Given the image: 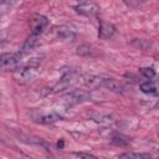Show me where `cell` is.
Here are the masks:
<instances>
[{
  "mask_svg": "<svg viewBox=\"0 0 159 159\" xmlns=\"http://www.w3.org/2000/svg\"><path fill=\"white\" fill-rule=\"evenodd\" d=\"M37 76H39V63L36 62V63H31L26 67L20 68L15 73V80L20 83H29L36 80Z\"/></svg>",
  "mask_w": 159,
  "mask_h": 159,
  "instance_id": "6da1fadb",
  "label": "cell"
},
{
  "mask_svg": "<svg viewBox=\"0 0 159 159\" xmlns=\"http://www.w3.org/2000/svg\"><path fill=\"white\" fill-rule=\"evenodd\" d=\"M21 55L16 53H1L0 55V71H11L16 70L20 66Z\"/></svg>",
  "mask_w": 159,
  "mask_h": 159,
  "instance_id": "7a4b0ae2",
  "label": "cell"
},
{
  "mask_svg": "<svg viewBox=\"0 0 159 159\" xmlns=\"http://www.w3.org/2000/svg\"><path fill=\"white\" fill-rule=\"evenodd\" d=\"M73 10L78 15H82V16H86V17H94L98 14L99 7H98V5H96L92 1L80 0L76 5H73Z\"/></svg>",
  "mask_w": 159,
  "mask_h": 159,
  "instance_id": "3957f363",
  "label": "cell"
},
{
  "mask_svg": "<svg viewBox=\"0 0 159 159\" xmlns=\"http://www.w3.org/2000/svg\"><path fill=\"white\" fill-rule=\"evenodd\" d=\"M77 81H78V77H77L76 72H75V71H68V72H66V73L61 77V80L53 86L52 91H53V92H61V91L68 89V88H70L71 86H73Z\"/></svg>",
  "mask_w": 159,
  "mask_h": 159,
  "instance_id": "277c9868",
  "label": "cell"
},
{
  "mask_svg": "<svg viewBox=\"0 0 159 159\" xmlns=\"http://www.w3.org/2000/svg\"><path fill=\"white\" fill-rule=\"evenodd\" d=\"M91 99V94L87 91L83 89H75L71 91L70 93H67L65 96V102L68 106H73V104H78V103H83Z\"/></svg>",
  "mask_w": 159,
  "mask_h": 159,
  "instance_id": "5b68a950",
  "label": "cell"
},
{
  "mask_svg": "<svg viewBox=\"0 0 159 159\" xmlns=\"http://www.w3.org/2000/svg\"><path fill=\"white\" fill-rule=\"evenodd\" d=\"M103 78L104 77L97 76V75H83V76L78 77V82H81L88 89H96V88L102 87Z\"/></svg>",
  "mask_w": 159,
  "mask_h": 159,
  "instance_id": "8992f818",
  "label": "cell"
},
{
  "mask_svg": "<svg viewBox=\"0 0 159 159\" xmlns=\"http://www.w3.org/2000/svg\"><path fill=\"white\" fill-rule=\"evenodd\" d=\"M47 25H48V20H47L46 16H43V15H36L32 19V22H31V27H32V32L31 34L40 36L43 32V30L47 27Z\"/></svg>",
  "mask_w": 159,
  "mask_h": 159,
  "instance_id": "52a82bcc",
  "label": "cell"
},
{
  "mask_svg": "<svg viewBox=\"0 0 159 159\" xmlns=\"http://www.w3.org/2000/svg\"><path fill=\"white\" fill-rule=\"evenodd\" d=\"M56 36L62 42H72L76 39V32L68 26H60L56 30Z\"/></svg>",
  "mask_w": 159,
  "mask_h": 159,
  "instance_id": "ba28073f",
  "label": "cell"
},
{
  "mask_svg": "<svg viewBox=\"0 0 159 159\" xmlns=\"http://www.w3.org/2000/svg\"><path fill=\"white\" fill-rule=\"evenodd\" d=\"M116 32V27L113 24L107 22V21H101L99 24V31H98V36L101 39H109L114 35Z\"/></svg>",
  "mask_w": 159,
  "mask_h": 159,
  "instance_id": "9c48e42d",
  "label": "cell"
},
{
  "mask_svg": "<svg viewBox=\"0 0 159 159\" xmlns=\"http://www.w3.org/2000/svg\"><path fill=\"white\" fill-rule=\"evenodd\" d=\"M39 39H40V36L31 34V35L29 36V39L25 41V43L22 45L21 51H20V55L22 56V55H25V53H27V52L32 51V50L39 45Z\"/></svg>",
  "mask_w": 159,
  "mask_h": 159,
  "instance_id": "30bf717a",
  "label": "cell"
},
{
  "mask_svg": "<svg viewBox=\"0 0 159 159\" xmlns=\"http://www.w3.org/2000/svg\"><path fill=\"white\" fill-rule=\"evenodd\" d=\"M102 87L106 88V89H109L112 92H122L123 91V86L114 78H108V77H104L103 78V82H102Z\"/></svg>",
  "mask_w": 159,
  "mask_h": 159,
  "instance_id": "8fae6325",
  "label": "cell"
},
{
  "mask_svg": "<svg viewBox=\"0 0 159 159\" xmlns=\"http://www.w3.org/2000/svg\"><path fill=\"white\" fill-rule=\"evenodd\" d=\"M61 118V114L57 113V112H51V113H46V114H42L37 119L40 123L42 124H50V123H53L56 120H58Z\"/></svg>",
  "mask_w": 159,
  "mask_h": 159,
  "instance_id": "7c38bea8",
  "label": "cell"
},
{
  "mask_svg": "<svg viewBox=\"0 0 159 159\" xmlns=\"http://www.w3.org/2000/svg\"><path fill=\"white\" fill-rule=\"evenodd\" d=\"M17 0H2L0 2V16H2L6 11H9L15 4H16Z\"/></svg>",
  "mask_w": 159,
  "mask_h": 159,
  "instance_id": "4fadbf2b",
  "label": "cell"
},
{
  "mask_svg": "<svg viewBox=\"0 0 159 159\" xmlns=\"http://www.w3.org/2000/svg\"><path fill=\"white\" fill-rule=\"evenodd\" d=\"M111 140H112L113 144H116V145H118V147H125V145H128V143H129V140H128L125 137L119 135V134L112 135Z\"/></svg>",
  "mask_w": 159,
  "mask_h": 159,
  "instance_id": "5bb4252c",
  "label": "cell"
},
{
  "mask_svg": "<svg viewBox=\"0 0 159 159\" xmlns=\"http://www.w3.org/2000/svg\"><path fill=\"white\" fill-rule=\"evenodd\" d=\"M140 91L143 92V93H148V94H153V93H155L157 92V88H155V86L152 83V82H145V83H142L140 84Z\"/></svg>",
  "mask_w": 159,
  "mask_h": 159,
  "instance_id": "9a60e30c",
  "label": "cell"
},
{
  "mask_svg": "<svg viewBox=\"0 0 159 159\" xmlns=\"http://www.w3.org/2000/svg\"><path fill=\"white\" fill-rule=\"evenodd\" d=\"M120 158H135V159H147L150 158L149 153H123Z\"/></svg>",
  "mask_w": 159,
  "mask_h": 159,
  "instance_id": "2e32d148",
  "label": "cell"
},
{
  "mask_svg": "<svg viewBox=\"0 0 159 159\" xmlns=\"http://www.w3.org/2000/svg\"><path fill=\"white\" fill-rule=\"evenodd\" d=\"M139 72H140L145 78H148V80H152V78H154V76H155V71H154L152 67H142V68H139Z\"/></svg>",
  "mask_w": 159,
  "mask_h": 159,
  "instance_id": "e0dca14e",
  "label": "cell"
},
{
  "mask_svg": "<svg viewBox=\"0 0 159 159\" xmlns=\"http://www.w3.org/2000/svg\"><path fill=\"white\" fill-rule=\"evenodd\" d=\"M77 53L81 56H88L91 55V47L88 45H81L77 47Z\"/></svg>",
  "mask_w": 159,
  "mask_h": 159,
  "instance_id": "ac0fdd59",
  "label": "cell"
},
{
  "mask_svg": "<svg viewBox=\"0 0 159 159\" xmlns=\"http://www.w3.org/2000/svg\"><path fill=\"white\" fill-rule=\"evenodd\" d=\"M133 45H134L137 48L145 50L148 46H150V42H148V41H145V40H134V41H133Z\"/></svg>",
  "mask_w": 159,
  "mask_h": 159,
  "instance_id": "d6986e66",
  "label": "cell"
},
{
  "mask_svg": "<svg viewBox=\"0 0 159 159\" xmlns=\"http://www.w3.org/2000/svg\"><path fill=\"white\" fill-rule=\"evenodd\" d=\"M93 120L99 122V123H109V122H112V116H108V114L96 116V117H93Z\"/></svg>",
  "mask_w": 159,
  "mask_h": 159,
  "instance_id": "ffe728a7",
  "label": "cell"
},
{
  "mask_svg": "<svg viewBox=\"0 0 159 159\" xmlns=\"http://www.w3.org/2000/svg\"><path fill=\"white\" fill-rule=\"evenodd\" d=\"M73 155L80 157V158H96L93 154H89V153H83V152H77V153H73Z\"/></svg>",
  "mask_w": 159,
  "mask_h": 159,
  "instance_id": "44dd1931",
  "label": "cell"
},
{
  "mask_svg": "<svg viewBox=\"0 0 159 159\" xmlns=\"http://www.w3.org/2000/svg\"><path fill=\"white\" fill-rule=\"evenodd\" d=\"M124 2H127L129 6H135L138 4V0H124Z\"/></svg>",
  "mask_w": 159,
  "mask_h": 159,
  "instance_id": "7402d4cb",
  "label": "cell"
},
{
  "mask_svg": "<svg viewBox=\"0 0 159 159\" xmlns=\"http://www.w3.org/2000/svg\"><path fill=\"white\" fill-rule=\"evenodd\" d=\"M0 48H1V46H0ZM0 55H1V53H0Z\"/></svg>",
  "mask_w": 159,
  "mask_h": 159,
  "instance_id": "603a6c76",
  "label": "cell"
}]
</instances>
